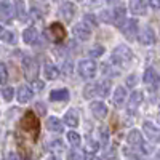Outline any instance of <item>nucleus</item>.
<instances>
[{"label":"nucleus","instance_id":"1","mask_svg":"<svg viewBox=\"0 0 160 160\" xmlns=\"http://www.w3.org/2000/svg\"><path fill=\"white\" fill-rule=\"evenodd\" d=\"M131 59H133V51L127 45H118V47L114 48V51H112V62L115 66L125 69V68L130 66Z\"/></svg>","mask_w":160,"mask_h":160},{"label":"nucleus","instance_id":"2","mask_svg":"<svg viewBox=\"0 0 160 160\" xmlns=\"http://www.w3.org/2000/svg\"><path fill=\"white\" fill-rule=\"evenodd\" d=\"M21 127H22V130L28 133V135L32 136V139H37L38 131H40V122H38V118L35 117L34 112H26L24 114Z\"/></svg>","mask_w":160,"mask_h":160},{"label":"nucleus","instance_id":"3","mask_svg":"<svg viewBox=\"0 0 160 160\" xmlns=\"http://www.w3.org/2000/svg\"><path fill=\"white\" fill-rule=\"evenodd\" d=\"M77 69H78L80 77H83V78H95L96 71H98V66H96V62L93 59H83V61L78 62Z\"/></svg>","mask_w":160,"mask_h":160},{"label":"nucleus","instance_id":"4","mask_svg":"<svg viewBox=\"0 0 160 160\" xmlns=\"http://www.w3.org/2000/svg\"><path fill=\"white\" fill-rule=\"evenodd\" d=\"M122 34L128 38V40H135L136 38V34H138V21L136 19H130V21H125L122 26Z\"/></svg>","mask_w":160,"mask_h":160},{"label":"nucleus","instance_id":"5","mask_svg":"<svg viewBox=\"0 0 160 160\" xmlns=\"http://www.w3.org/2000/svg\"><path fill=\"white\" fill-rule=\"evenodd\" d=\"M142 80H144V83L148 85L152 91H155V90H158V87H160V77L157 75V72L154 71V69H148L146 71V74H144V77H142Z\"/></svg>","mask_w":160,"mask_h":160},{"label":"nucleus","instance_id":"6","mask_svg":"<svg viewBox=\"0 0 160 160\" xmlns=\"http://www.w3.org/2000/svg\"><path fill=\"white\" fill-rule=\"evenodd\" d=\"M15 16V10L10 5L8 0H0V21L3 22H11Z\"/></svg>","mask_w":160,"mask_h":160},{"label":"nucleus","instance_id":"7","mask_svg":"<svg viewBox=\"0 0 160 160\" xmlns=\"http://www.w3.org/2000/svg\"><path fill=\"white\" fill-rule=\"evenodd\" d=\"M142 131L146 133V136H148L152 142H160V128H157L154 123L144 122L142 123Z\"/></svg>","mask_w":160,"mask_h":160},{"label":"nucleus","instance_id":"8","mask_svg":"<svg viewBox=\"0 0 160 160\" xmlns=\"http://www.w3.org/2000/svg\"><path fill=\"white\" fill-rule=\"evenodd\" d=\"M48 31H50V35L53 38V42H56V43L62 42V40L66 38V29L62 28L59 22H53L48 28Z\"/></svg>","mask_w":160,"mask_h":160},{"label":"nucleus","instance_id":"9","mask_svg":"<svg viewBox=\"0 0 160 160\" xmlns=\"http://www.w3.org/2000/svg\"><path fill=\"white\" fill-rule=\"evenodd\" d=\"M24 72H26V77H28L29 80H35V78H37L38 66H37L35 59H32V58H24Z\"/></svg>","mask_w":160,"mask_h":160},{"label":"nucleus","instance_id":"10","mask_svg":"<svg viewBox=\"0 0 160 160\" xmlns=\"http://www.w3.org/2000/svg\"><path fill=\"white\" fill-rule=\"evenodd\" d=\"M74 35H75V38L80 40V42H87V40L91 37V29H90V26L85 24V22L77 24L75 28H74Z\"/></svg>","mask_w":160,"mask_h":160},{"label":"nucleus","instance_id":"11","mask_svg":"<svg viewBox=\"0 0 160 160\" xmlns=\"http://www.w3.org/2000/svg\"><path fill=\"white\" fill-rule=\"evenodd\" d=\"M127 141H128V144L131 146V148H135V149H142V146H144L142 135L138 130H131L128 133V136H127Z\"/></svg>","mask_w":160,"mask_h":160},{"label":"nucleus","instance_id":"12","mask_svg":"<svg viewBox=\"0 0 160 160\" xmlns=\"http://www.w3.org/2000/svg\"><path fill=\"white\" fill-rule=\"evenodd\" d=\"M130 11L133 15H138V16H144L148 13V3L144 0H131L130 2Z\"/></svg>","mask_w":160,"mask_h":160},{"label":"nucleus","instance_id":"13","mask_svg":"<svg viewBox=\"0 0 160 160\" xmlns=\"http://www.w3.org/2000/svg\"><path fill=\"white\" fill-rule=\"evenodd\" d=\"M16 96H18V101L24 104V102H29V101L34 98V91H32V88L28 87V85H21V87L18 88V91H16Z\"/></svg>","mask_w":160,"mask_h":160},{"label":"nucleus","instance_id":"14","mask_svg":"<svg viewBox=\"0 0 160 160\" xmlns=\"http://www.w3.org/2000/svg\"><path fill=\"white\" fill-rule=\"evenodd\" d=\"M59 15L62 16V19H66V22L72 21V18H74V15H75V7H74V3L64 2V3L61 5V8H59Z\"/></svg>","mask_w":160,"mask_h":160},{"label":"nucleus","instance_id":"15","mask_svg":"<svg viewBox=\"0 0 160 160\" xmlns=\"http://www.w3.org/2000/svg\"><path fill=\"white\" fill-rule=\"evenodd\" d=\"M90 108H91V112L96 118H104L108 115V108H106V104L102 101H93L90 104Z\"/></svg>","mask_w":160,"mask_h":160},{"label":"nucleus","instance_id":"16","mask_svg":"<svg viewBox=\"0 0 160 160\" xmlns=\"http://www.w3.org/2000/svg\"><path fill=\"white\" fill-rule=\"evenodd\" d=\"M139 42L142 45H154L155 43V32L152 28H144L139 34Z\"/></svg>","mask_w":160,"mask_h":160},{"label":"nucleus","instance_id":"17","mask_svg":"<svg viewBox=\"0 0 160 160\" xmlns=\"http://www.w3.org/2000/svg\"><path fill=\"white\" fill-rule=\"evenodd\" d=\"M125 15H127V10H125V7H122V5H118L117 8H114V11H112V21L118 26H122L123 22H125Z\"/></svg>","mask_w":160,"mask_h":160},{"label":"nucleus","instance_id":"18","mask_svg":"<svg viewBox=\"0 0 160 160\" xmlns=\"http://www.w3.org/2000/svg\"><path fill=\"white\" fill-rule=\"evenodd\" d=\"M47 128L50 131H55V133H62L64 131V127H62V122L58 118V117H50L47 120Z\"/></svg>","mask_w":160,"mask_h":160},{"label":"nucleus","instance_id":"19","mask_svg":"<svg viewBox=\"0 0 160 160\" xmlns=\"http://www.w3.org/2000/svg\"><path fill=\"white\" fill-rule=\"evenodd\" d=\"M50 99H51V101H68V99H69V90H68V88L53 90V91L50 93Z\"/></svg>","mask_w":160,"mask_h":160},{"label":"nucleus","instance_id":"20","mask_svg":"<svg viewBox=\"0 0 160 160\" xmlns=\"http://www.w3.org/2000/svg\"><path fill=\"white\" fill-rule=\"evenodd\" d=\"M43 75H45V78H48V80H55V78L59 77V71H58L56 66H53L51 62H47L45 68H43Z\"/></svg>","mask_w":160,"mask_h":160},{"label":"nucleus","instance_id":"21","mask_svg":"<svg viewBox=\"0 0 160 160\" xmlns=\"http://www.w3.org/2000/svg\"><path fill=\"white\" fill-rule=\"evenodd\" d=\"M48 149L53 154H62L66 151V144L62 139H53V141H48Z\"/></svg>","mask_w":160,"mask_h":160},{"label":"nucleus","instance_id":"22","mask_svg":"<svg viewBox=\"0 0 160 160\" xmlns=\"http://www.w3.org/2000/svg\"><path fill=\"white\" fill-rule=\"evenodd\" d=\"M127 99V91L123 87H117V90L114 91V104L115 108H118V106H122Z\"/></svg>","mask_w":160,"mask_h":160},{"label":"nucleus","instance_id":"23","mask_svg":"<svg viewBox=\"0 0 160 160\" xmlns=\"http://www.w3.org/2000/svg\"><path fill=\"white\" fill-rule=\"evenodd\" d=\"M96 87H98V96L106 98V96L109 95V91H111V82H109L108 78L101 80V82H96Z\"/></svg>","mask_w":160,"mask_h":160},{"label":"nucleus","instance_id":"24","mask_svg":"<svg viewBox=\"0 0 160 160\" xmlns=\"http://www.w3.org/2000/svg\"><path fill=\"white\" fill-rule=\"evenodd\" d=\"M64 122H66V125H69V127H72V128L77 127V125H78V114H77V111L71 109V111L66 112Z\"/></svg>","mask_w":160,"mask_h":160},{"label":"nucleus","instance_id":"25","mask_svg":"<svg viewBox=\"0 0 160 160\" xmlns=\"http://www.w3.org/2000/svg\"><path fill=\"white\" fill-rule=\"evenodd\" d=\"M15 15H18L21 21H26L28 18V11H26V5L22 0H15Z\"/></svg>","mask_w":160,"mask_h":160},{"label":"nucleus","instance_id":"26","mask_svg":"<svg viewBox=\"0 0 160 160\" xmlns=\"http://www.w3.org/2000/svg\"><path fill=\"white\" fill-rule=\"evenodd\" d=\"M22 40H24V43H28V45L35 43V40H37V31L34 28H28V29L22 32Z\"/></svg>","mask_w":160,"mask_h":160},{"label":"nucleus","instance_id":"27","mask_svg":"<svg viewBox=\"0 0 160 160\" xmlns=\"http://www.w3.org/2000/svg\"><path fill=\"white\" fill-rule=\"evenodd\" d=\"M144 99V95H142V91L136 90V91H133L131 95H130V101H128V106H131V108H138V106L142 102Z\"/></svg>","mask_w":160,"mask_h":160},{"label":"nucleus","instance_id":"28","mask_svg":"<svg viewBox=\"0 0 160 160\" xmlns=\"http://www.w3.org/2000/svg\"><path fill=\"white\" fill-rule=\"evenodd\" d=\"M83 96H85L87 99H91V98L98 96V87H96V83H88V85H85V88H83Z\"/></svg>","mask_w":160,"mask_h":160},{"label":"nucleus","instance_id":"29","mask_svg":"<svg viewBox=\"0 0 160 160\" xmlns=\"http://www.w3.org/2000/svg\"><path fill=\"white\" fill-rule=\"evenodd\" d=\"M0 38L5 40L7 43H15V42H16V37H15V34L10 32V31H7L5 28H2V26H0Z\"/></svg>","mask_w":160,"mask_h":160},{"label":"nucleus","instance_id":"30","mask_svg":"<svg viewBox=\"0 0 160 160\" xmlns=\"http://www.w3.org/2000/svg\"><path fill=\"white\" fill-rule=\"evenodd\" d=\"M7 80H8V69L3 62H0V83L5 85Z\"/></svg>","mask_w":160,"mask_h":160},{"label":"nucleus","instance_id":"31","mask_svg":"<svg viewBox=\"0 0 160 160\" xmlns=\"http://www.w3.org/2000/svg\"><path fill=\"white\" fill-rule=\"evenodd\" d=\"M98 149H99V144H98L96 141L90 139V141L87 142V152H88V154H95Z\"/></svg>","mask_w":160,"mask_h":160},{"label":"nucleus","instance_id":"32","mask_svg":"<svg viewBox=\"0 0 160 160\" xmlns=\"http://www.w3.org/2000/svg\"><path fill=\"white\" fill-rule=\"evenodd\" d=\"M102 53H104V48H102L101 45H96V47H93V48L90 50V56H91V58H99Z\"/></svg>","mask_w":160,"mask_h":160},{"label":"nucleus","instance_id":"33","mask_svg":"<svg viewBox=\"0 0 160 160\" xmlns=\"http://www.w3.org/2000/svg\"><path fill=\"white\" fill-rule=\"evenodd\" d=\"M68 139H69V142L74 144V146H78V144H80V136L77 135L75 131H69V133H68Z\"/></svg>","mask_w":160,"mask_h":160},{"label":"nucleus","instance_id":"34","mask_svg":"<svg viewBox=\"0 0 160 160\" xmlns=\"http://www.w3.org/2000/svg\"><path fill=\"white\" fill-rule=\"evenodd\" d=\"M2 95H3L5 101H11V99H13V96H15V90H13L11 87H7V88L2 91Z\"/></svg>","mask_w":160,"mask_h":160},{"label":"nucleus","instance_id":"35","mask_svg":"<svg viewBox=\"0 0 160 160\" xmlns=\"http://www.w3.org/2000/svg\"><path fill=\"white\" fill-rule=\"evenodd\" d=\"M85 24H88L90 28H96L98 26V21L93 15H85Z\"/></svg>","mask_w":160,"mask_h":160},{"label":"nucleus","instance_id":"36","mask_svg":"<svg viewBox=\"0 0 160 160\" xmlns=\"http://www.w3.org/2000/svg\"><path fill=\"white\" fill-rule=\"evenodd\" d=\"M82 155H83V154H82V151L74 149V151H71V152H69V160H82V158H83Z\"/></svg>","mask_w":160,"mask_h":160},{"label":"nucleus","instance_id":"37","mask_svg":"<svg viewBox=\"0 0 160 160\" xmlns=\"http://www.w3.org/2000/svg\"><path fill=\"white\" fill-rule=\"evenodd\" d=\"M99 138H101V141H102L104 146L108 144V141H109V133H108V130H106V128H99Z\"/></svg>","mask_w":160,"mask_h":160},{"label":"nucleus","instance_id":"38","mask_svg":"<svg viewBox=\"0 0 160 160\" xmlns=\"http://www.w3.org/2000/svg\"><path fill=\"white\" fill-rule=\"evenodd\" d=\"M136 83H138V77H136L135 74H131V75L127 77V85H128V87H135Z\"/></svg>","mask_w":160,"mask_h":160},{"label":"nucleus","instance_id":"39","mask_svg":"<svg viewBox=\"0 0 160 160\" xmlns=\"http://www.w3.org/2000/svg\"><path fill=\"white\" fill-rule=\"evenodd\" d=\"M101 18H102V21H106V22H111V21H112V15H111V11H104L102 15H101Z\"/></svg>","mask_w":160,"mask_h":160},{"label":"nucleus","instance_id":"40","mask_svg":"<svg viewBox=\"0 0 160 160\" xmlns=\"http://www.w3.org/2000/svg\"><path fill=\"white\" fill-rule=\"evenodd\" d=\"M32 18H35V19H42V13H38V10L35 8V5L32 7Z\"/></svg>","mask_w":160,"mask_h":160},{"label":"nucleus","instance_id":"41","mask_svg":"<svg viewBox=\"0 0 160 160\" xmlns=\"http://www.w3.org/2000/svg\"><path fill=\"white\" fill-rule=\"evenodd\" d=\"M71 71H72V64H71L69 61H68V64L64 62V68H62V72H64V74H71Z\"/></svg>","mask_w":160,"mask_h":160},{"label":"nucleus","instance_id":"42","mask_svg":"<svg viewBox=\"0 0 160 160\" xmlns=\"http://www.w3.org/2000/svg\"><path fill=\"white\" fill-rule=\"evenodd\" d=\"M149 5H151L154 10H158V8H160V0H149Z\"/></svg>","mask_w":160,"mask_h":160},{"label":"nucleus","instance_id":"43","mask_svg":"<svg viewBox=\"0 0 160 160\" xmlns=\"http://www.w3.org/2000/svg\"><path fill=\"white\" fill-rule=\"evenodd\" d=\"M32 82H34V85H35L37 90H42V88L45 87V83H43V82H40V80H32Z\"/></svg>","mask_w":160,"mask_h":160},{"label":"nucleus","instance_id":"44","mask_svg":"<svg viewBox=\"0 0 160 160\" xmlns=\"http://www.w3.org/2000/svg\"><path fill=\"white\" fill-rule=\"evenodd\" d=\"M8 160H19V157H18V154H15V152H10V154H8Z\"/></svg>","mask_w":160,"mask_h":160},{"label":"nucleus","instance_id":"45","mask_svg":"<svg viewBox=\"0 0 160 160\" xmlns=\"http://www.w3.org/2000/svg\"><path fill=\"white\" fill-rule=\"evenodd\" d=\"M85 160H99V158H98V157H95L93 154H88V155L85 157Z\"/></svg>","mask_w":160,"mask_h":160},{"label":"nucleus","instance_id":"46","mask_svg":"<svg viewBox=\"0 0 160 160\" xmlns=\"http://www.w3.org/2000/svg\"><path fill=\"white\" fill-rule=\"evenodd\" d=\"M37 109H38V111H42V114H45V108L42 106V102H37Z\"/></svg>","mask_w":160,"mask_h":160},{"label":"nucleus","instance_id":"47","mask_svg":"<svg viewBox=\"0 0 160 160\" xmlns=\"http://www.w3.org/2000/svg\"><path fill=\"white\" fill-rule=\"evenodd\" d=\"M106 160H118V158H117V157H114L112 154H109L108 157H106Z\"/></svg>","mask_w":160,"mask_h":160},{"label":"nucleus","instance_id":"48","mask_svg":"<svg viewBox=\"0 0 160 160\" xmlns=\"http://www.w3.org/2000/svg\"><path fill=\"white\" fill-rule=\"evenodd\" d=\"M45 160H59L58 157H55V155H50V157H47Z\"/></svg>","mask_w":160,"mask_h":160},{"label":"nucleus","instance_id":"49","mask_svg":"<svg viewBox=\"0 0 160 160\" xmlns=\"http://www.w3.org/2000/svg\"><path fill=\"white\" fill-rule=\"evenodd\" d=\"M155 160H160V152H157V155H155Z\"/></svg>","mask_w":160,"mask_h":160},{"label":"nucleus","instance_id":"50","mask_svg":"<svg viewBox=\"0 0 160 160\" xmlns=\"http://www.w3.org/2000/svg\"><path fill=\"white\" fill-rule=\"evenodd\" d=\"M157 122H158V123H160V112H158V114H157Z\"/></svg>","mask_w":160,"mask_h":160},{"label":"nucleus","instance_id":"51","mask_svg":"<svg viewBox=\"0 0 160 160\" xmlns=\"http://www.w3.org/2000/svg\"><path fill=\"white\" fill-rule=\"evenodd\" d=\"M106 2H109V3H112V2H117V0H106Z\"/></svg>","mask_w":160,"mask_h":160},{"label":"nucleus","instance_id":"52","mask_svg":"<svg viewBox=\"0 0 160 160\" xmlns=\"http://www.w3.org/2000/svg\"><path fill=\"white\" fill-rule=\"evenodd\" d=\"M77 2H82V0H77Z\"/></svg>","mask_w":160,"mask_h":160}]
</instances>
